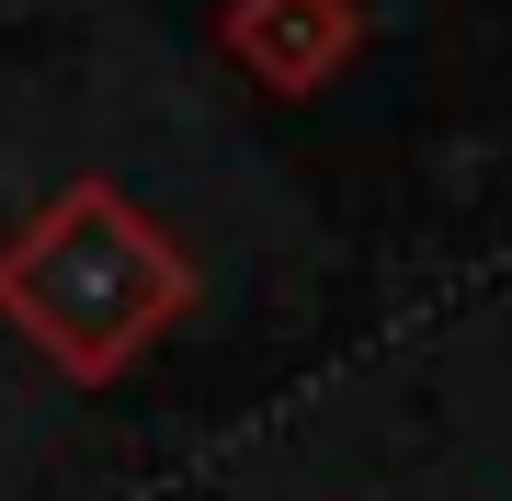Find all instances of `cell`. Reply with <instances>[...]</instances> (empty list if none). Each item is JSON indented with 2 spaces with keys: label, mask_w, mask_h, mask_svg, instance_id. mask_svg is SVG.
I'll return each instance as SVG.
<instances>
[{
  "label": "cell",
  "mask_w": 512,
  "mask_h": 501,
  "mask_svg": "<svg viewBox=\"0 0 512 501\" xmlns=\"http://www.w3.org/2000/svg\"><path fill=\"white\" fill-rule=\"evenodd\" d=\"M183 297H194V262L171 251L114 183H69L12 251H0V319H12L57 376L137 365V342L171 331Z\"/></svg>",
  "instance_id": "obj_1"
},
{
  "label": "cell",
  "mask_w": 512,
  "mask_h": 501,
  "mask_svg": "<svg viewBox=\"0 0 512 501\" xmlns=\"http://www.w3.org/2000/svg\"><path fill=\"white\" fill-rule=\"evenodd\" d=\"M217 35L262 92H319L353 46V0H228Z\"/></svg>",
  "instance_id": "obj_2"
}]
</instances>
